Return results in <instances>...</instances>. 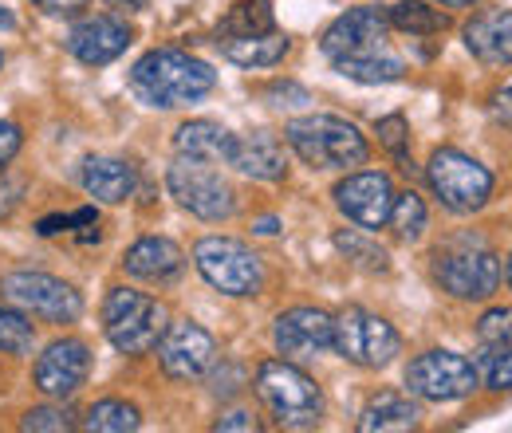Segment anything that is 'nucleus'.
<instances>
[{
  "mask_svg": "<svg viewBox=\"0 0 512 433\" xmlns=\"http://www.w3.org/2000/svg\"><path fill=\"white\" fill-rule=\"evenodd\" d=\"M331 339H335V319L320 308H292L284 311L272 327V343L284 359H316L323 351H331Z\"/></svg>",
  "mask_w": 512,
  "mask_h": 433,
  "instance_id": "nucleus-15",
  "label": "nucleus"
},
{
  "mask_svg": "<svg viewBox=\"0 0 512 433\" xmlns=\"http://www.w3.org/2000/svg\"><path fill=\"white\" fill-rule=\"evenodd\" d=\"M434 280L453 300H489L501 284V260L477 237H453L434 252Z\"/></svg>",
  "mask_w": 512,
  "mask_h": 433,
  "instance_id": "nucleus-4",
  "label": "nucleus"
},
{
  "mask_svg": "<svg viewBox=\"0 0 512 433\" xmlns=\"http://www.w3.org/2000/svg\"><path fill=\"white\" fill-rule=\"evenodd\" d=\"M485 378L493 390H512V347H485Z\"/></svg>",
  "mask_w": 512,
  "mask_h": 433,
  "instance_id": "nucleus-36",
  "label": "nucleus"
},
{
  "mask_svg": "<svg viewBox=\"0 0 512 433\" xmlns=\"http://www.w3.org/2000/svg\"><path fill=\"white\" fill-rule=\"evenodd\" d=\"M91 374V351L79 339H56L40 359H36V390L44 398H71Z\"/></svg>",
  "mask_w": 512,
  "mask_h": 433,
  "instance_id": "nucleus-16",
  "label": "nucleus"
},
{
  "mask_svg": "<svg viewBox=\"0 0 512 433\" xmlns=\"http://www.w3.org/2000/svg\"><path fill=\"white\" fill-rule=\"evenodd\" d=\"M67 52L87 67H103V63L119 60L130 48V24L119 16H83L71 32H67Z\"/></svg>",
  "mask_w": 512,
  "mask_h": 433,
  "instance_id": "nucleus-17",
  "label": "nucleus"
},
{
  "mask_svg": "<svg viewBox=\"0 0 512 433\" xmlns=\"http://www.w3.org/2000/svg\"><path fill=\"white\" fill-rule=\"evenodd\" d=\"M166 186L178 197V205L193 217H201V221H225L237 209L233 186L217 170H209V162H197V158L178 154V162L166 174Z\"/></svg>",
  "mask_w": 512,
  "mask_h": 433,
  "instance_id": "nucleus-10",
  "label": "nucleus"
},
{
  "mask_svg": "<svg viewBox=\"0 0 512 433\" xmlns=\"http://www.w3.org/2000/svg\"><path fill=\"white\" fill-rule=\"evenodd\" d=\"M217 430H241V433H253L260 430V422H256L249 410H233V414H225V418H217Z\"/></svg>",
  "mask_w": 512,
  "mask_h": 433,
  "instance_id": "nucleus-41",
  "label": "nucleus"
},
{
  "mask_svg": "<svg viewBox=\"0 0 512 433\" xmlns=\"http://www.w3.org/2000/svg\"><path fill=\"white\" fill-rule=\"evenodd\" d=\"M406 390L426 402H457L477 390V367L457 351H426L406 367Z\"/></svg>",
  "mask_w": 512,
  "mask_h": 433,
  "instance_id": "nucleus-11",
  "label": "nucleus"
},
{
  "mask_svg": "<svg viewBox=\"0 0 512 433\" xmlns=\"http://www.w3.org/2000/svg\"><path fill=\"white\" fill-rule=\"evenodd\" d=\"M375 130H379V142L398 158V166L410 174V126H406V119L402 115H386V119H379Z\"/></svg>",
  "mask_w": 512,
  "mask_h": 433,
  "instance_id": "nucleus-32",
  "label": "nucleus"
},
{
  "mask_svg": "<svg viewBox=\"0 0 512 433\" xmlns=\"http://www.w3.org/2000/svg\"><path fill=\"white\" fill-rule=\"evenodd\" d=\"M83 189L103 205H123L138 189V170L123 158H87L79 170Z\"/></svg>",
  "mask_w": 512,
  "mask_h": 433,
  "instance_id": "nucleus-20",
  "label": "nucleus"
},
{
  "mask_svg": "<svg viewBox=\"0 0 512 433\" xmlns=\"http://www.w3.org/2000/svg\"><path fill=\"white\" fill-rule=\"evenodd\" d=\"M335 205L347 221H355L359 229H383L390 221V205H394V186L386 174L375 170H363V174H351L335 186Z\"/></svg>",
  "mask_w": 512,
  "mask_h": 433,
  "instance_id": "nucleus-14",
  "label": "nucleus"
},
{
  "mask_svg": "<svg viewBox=\"0 0 512 433\" xmlns=\"http://www.w3.org/2000/svg\"><path fill=\"white\" fill-rule=\"evenodd\" d=\"M256 233H260V237H276V233H280V221H276V217H260V221H256Z\"/></svg>",
  "mask_w": 512,
  "mask_h": 433,
  "instance_id": "nucleus-44",
  "label": "nucleus"
},
{
  "mask_svg": "<svg viewBox=\"0 0 512 433\" xmlns=\"http://www.w3.org/2000/svg\"><path fill=\"white\" fill-rule=\"evenodd\" d=\"M390 225L402 241H418L426 233V201L406 189V193H394V205H390Z\"/></svg>",
  "mask_w": 512,
  "mask_h": 433,
  "instance_id": "nucleus-29",
  "label": "nucleus"
},
{
  "mask_svg": "<svg viewBox=\"0 0 512 433\" xmlns=\"http://www.w3.org/2000/svg\"><path fill=\"white\" fill-rule=\"evenodd\" d=\"M268 99H272L276 107H292L288 99H296V107H300V103H308V91L296 87V83H276V87H268Z\"/></svg>",
  "mask_w": 512,
  "mask_h": 433,
  "instance_id": "nucleus-40",
  "label": "nucleus"
},
{
  "mask_svg": "<svg viewBox=\"0 0 512 433\" xmlns=\"http://www.w3.org/2000/svg\"><path fill=\"white\" fill-rule=\"evenodd\" d=\"M438 4H446V8H469L473 0H438Z\"/></svg>",
  "mask_w": 512,
  "mask_h": 433,
  "instance_id": "nucleus-46",
  "label": "nucleus"
},
{
  "mask_svg": "<svg viewBox=\"0 0 512 433\" xmlns=\"http://www.w3.org/2000/svg\"><path fill=\"white\" fill-rule=\"evenodd\" d=\"M229 166H237L245 178H256V182H280L288 174V158H284L276 134H268V130H256V134L237 138Z\"/></svg>",
  "mask_w": 512,
  "mask_h": 433,
  "instance_id": "nucleus-19",
  "label": "nucleus"
},
{
  "mask_svg": "<svg viewBox=\"0 0 512 433\" xmlns=\"http://www.w3.org/2000/svg\"><path fill=\"white\" fill-rule=\"evenodd\" d=\"M142 426V418H138V410L130 406V402H119V398H103V402H95L91 410H87V418H83V430L91 433H130Z\"/></svg>",
  "mask_w": 512,
  "mask_h": 433,
  "instance_id": "nucleus-28",
  "label": "nucleus"
},
{
  "mask_svg": "<svg viewBox=\"0 0 512 433\" xmlns=\"http://www.w3.org/2000/svg\"><path fill=\"white\" fill-rule=\"evenodd\" d=\"M481 347H512V308H493L477 323Z\"/></svg>",
  "mask_w": 512,
  "mask_h": 433,
  "instance_id": "nucleus-33",
  "label": "nucleus"
},
{
  "mask_svg": "<svg viewBox=\"0 0 512 433\" xmlns=\"http://www.w3.org/2000/svg\"><path fill=\"white\" fill-rule=\"evenodd\" d=\"M182 248L166 237H142L127 248L123 256V268H127L134 280H150V284H162V280H174L182 272Z\"/></svg>",
  "mask_w": 512,
  "mask_h": 433,
  "instance_id": "nucleus-21",
  "label": "nucleus"
},
{
  "mask_svg": "<svg viewBox=\"0 0 512 433\" xmlns=\"http://www.w3.org/2000/svg\"><path fill=\"white\" fill-rule=\"evenodd\" d=\"M276 16H272V0H237L229 8V16L217 28V40L225 36H256V32H272Z\"/></svg>",
  "mask_w": 512,
  "mask_h": 433,
  "instance_id": "nucleus-25",
  "label": "nucleus"
},
{
  "mask_svg": "<svg viewBox=\"0 0 512 433\" xmlns=\"http://www.w3.org/2000/svg\"><path fill=\"white\" fill-rule=\"evenodd\" d=\"M115 4H138V0H115Z\"/></svg>",
  "mask_w": 512,
  "mask_h": 433,
  "instance_id": "nucleus-48",
  "label": "nucleus"
},
{
  "mask_svg": "<svg viewBox=\"0 0 512 433\" xmlns=\"http://www.w3.org/2000/svg\"><path fill=\"white\" fill-rule=\"evenodd\" d=\"M95 221H99V213H95V205H87V209H75V213L44 217V221L36 225V233H40V237H60V233H71V229H87V225H95Z\"/></svg>",
  "mask_w": 512,
  "mask_h": 433,
  "instance_id": "nucleus-35",
  "label": "nucleus"
},
{
  "mask_svg": "<svg viewBox=\"0 0 512 433\" xmlns=\"http://www.w3.org/2000/svg\"><path fill=\"white\" fill-rule=\"evenodd\" d=\"M335 248L347 252V260H355V264H363V268H371V272H386V268H390L386 248L375 245V241H367L363 233H335Z\"/></svg>",
  "mask_w": 512,
  "mask_h": 433,
  "instance_id": "nucleus-31",
  "label": "nucleus"
},
{
  "mask_svg": "<svg viewBox=\"0 0 512 433\" xmlns=\"http://www.w3.org/2000/svg\"><path fill=\"white\" fill-rule=\"evenodd\" d=\"M241 382H245V371L229 363V367H221V371L209 378V390H213L217 398H233V394L241 390Z\"/></svg>",
  "mask_w": 512,
  "mask_h": 433,
  "instance_id": "nucleus-37",
  "label": "nucleus"
},
{
  "mask_svg": "<svg viewBox=\"0 0 512 433\" xmlns=\"http://www.w3.org/2000/svg\"><path fill=\"white\" fill-rule=\"evenodd\" d=\"M0 296L12 308L32 311L48 323H75L83 315V296L48 272H28V268L8 272V276H0Z\"/></svg>",
  "mask_w": 512,
  "mask_h": 433,
  "instance_id": "nucleus-9",
  "label": "nucleus"
},
{
  "mask_svg": "<svg viewBox=\"0 0 512 433\" xmlns=\"http://www.w3.org/2000/svg\"><path fill=\"white\" fill-rule=\"evenodd\" d=\"M335 71L339 75H347V79H355V83H398L402 75H406V63L398 60V56H359V60H339L335 63Z\"/></svg>",
  "mask_w": 512,
  "mask_h": 433,
  "instance_id": "nucleus-27",
  "label": "nucleus"
},
{
  "mask_svg": "<svg viewBox=\"0 0 512 433\" xmlns=\"http://www.w3.org/2000/svg\"><path fill=\"white\" fill-rule=\"evenodd\" d=\"M386 36H390V16H386L383 8L359 4V8H347L339 20L327 24L320 48L331 63L359 60V56H379V52H386Z\"/></svg>",
  "mask_w": 512,
  "mask_h": 433,
  "instance_id": "nucleus-12",
  "label": "nucleus"
},
{
  "mask_svg": "<svg viewBox=\"0 0 512 433\" xmlns=\"http://www.w3.org/2000/svg\"><path fill=\"white\" fill-rule=\"evenodd\" d=\"M0 63H4V56H0Z\"/></svg>",
  "mask_w": 512,
  "mask_h": 433,
  "instance_id": "nucleus-49",
  "label": "nucleus"
},
{
  "mask_svg": "<svg viewBox=\"0 0 512 433\" xmlns=\"http://www.w3.org/2000/svg\"><path fill=\"white\" fill-rule=\"evenodd\" d=\"M509 288H512V256H509Z\"/></svg>",
  "mask_w": 512,
  "mask_h": 433,
  "instance_id": "nucleus-47",
  "label": "nucleus"
},
{
  "mask_svg": "<svg viewBox=\"0 0 512 433\" xmlns=\"http://www.w3.org/2000/svg\"><path fill=\"white\" fill-rule=\"evenodd\" d=\"M20 197H24V182H20V178H8V174L0 170V221L16 213Z\"/></svg>",
  "mask_w": 512,
  "mask_h": 433,
  "instance_id": "nucleus-38",
  "label": "nucleus"
},
{
  "mask_svg": "<svg viewBox=\"0 0 512 433\" xmlns=\"http://www.w3.org/2000/svg\"><path fill=\"white\" fill-rule=\"evenodd\" d=\"M233 146H237V134L225 130L221 123H209V119L182 123L174 134V150L182 158H197V162H229Z\"/></svg>",
  "mask_w": 512,
  "mask_h": 433,
  "instance_id": "nucleus-22",
  "label": "nucleus"
},
{
  "mask_svg": "<svg viewBox=\"0 0 512 433\" xmlns=\"http://www.w3.org/2000/svg\"><path fill=\"white\" fill-rule=\"evenodd\" d=\"M493 115L501 119V123H509L512 126V87H505L497 99H493Z\"/></svg>",
  "mask_w": 512,
  "mask_h": 433,
  "instance_id": "nucleus-43",
  "label": "nucleus"
},
{
  "mask_svg": "<svg viewBox=\"0 0 512 433\" xmlns=\"http://www.w3.org/2000/svg\"><path fill=\"white\" fill-rule=\"evenodd\" d=\"M426 182L449 213H477L493 193V174L477 158H469L453 146L434 150V158L426 166Z\"/></svg>",
  "mask_w": 512,
  "mask_h": 433,
  "instance_id": "nucleus-7",
  "label": "nucleus"
},
{
  "mask_svg": "<svg viewBox=\"0 0 512 433\" xmlns=\"http://www.w3.org/2000/svg\"><path fill=\"white\" fill-rule=\"evenodd\" d=\"M20 430H28V433H67V430H75V422H71V414H67V410H60V406H36V410H28V414H24Z\"/></svg>",
  "mask_w": 512,
  "mask_h": 433,
  "instance_id": "nucleus-34",
  "label": "nucleus"
},
{
  "mask_svg": "<svg viewBox=\"0 0 512 433\" xmlns=\"http://www.w3.org/2000/svg\"><path fill=\"white\" fill-rule=\"evenodd\" d=\"M20 142H24V138H20V126L0 123V170H4V166H8L16 154H20Z\"/></svg>",
  "mask_w": 512,
  "mask_h": 433,
  "instance_id": "nucleus-39",
  "label": "nucleus"
},
{
  "mask_svg": "<svg viewBox=\"0 0 512 433\" xmlns=\"http://www.w3.org/2000/svg\"><path fill=\"white\" fill-rule=\"evenodd\" d=\"M103 331L119 355H146L166 331V311L134 288H111L103 300Z\"/></svg>",
  "mask_w": 512,
  "mask_h": 433,
  "instance_id": "nucleus-5",
  "label": "nucleus"
},
{
  "mask_svg": "<svg viewBox=\"0 0 512 433\" xmlns=\"http://www.w3.org/2000/svg\"><path fill=\"white\" fill-rule=\"evenodd\" d=\"M288 146L316 170H351L363 166L371 146L367 138L339 115H308V119H292L284 126Z\"/></svg>",
  "mask_w": 512,
  "mask_h": 433,
  "instance_id": "nucleus-2",
  "label": "nucleus"
},
{
  "mask_svg": "<svg viewBox=\"0 0 512 433\" xmlns=\"http://www.w3.org/2000/svg\"><path fill=\"white\" fill-rule=\"evenodd\" d=\"M217 48L237 67H276L288 56L292 40L272 28V32H256V36H225V40H217Z\"/></svg>",
  "mask_w": 512,
  "mask_h": 433,
  "instance_id": "nucleus-23",
  "label": "nucleus"
},
{
  "mask_svg": "<svg viewBox=\"0 0 512 433\" xmlns=\"http://www.w3.org/2000/svg\"><path fill=\"white\" fill-rule=\"evenodd\" d=\"M256 394L288 430H312L323 418V390L316 378L292 367L288 359H268L256 367Z\"/></svg>",
  "mask_w": 512,
  "mask_h": 433,
  "instance_id": "nucleus-3",
  "label": "nucleus"
},
{
  "mask_svg": "<svg viewBox=\"0 0 512 433\" xmlns=\"http://www.w3.org/2000/svg\"><path fill=\"white\" fill-rule=\"evenodd\" d=\"M44 12H52V16H67V12H79V8H87V0H36Z\"/></svg>",
  "mask_w": 512,
  "mask_h": 433,
  "instance_id": "nucleus-42",
  "label": "nucleus"
},
{
  "mask_svg": "<svg viewBox=\"0 0 512 433\" xmlns=\"http://www.w3.org/2000/svg\"><path fill=\"white\" fill-rule=\"evenodd\" d=\"M197 272L205 276L209 288L225 292V296H256L264 288V264L245 241L233 237H205L193 248Z\"/></svg>",
  "mask_w": 512,
  "mask_h": 433,
  "instance_id": "nucleus-6",
  "label": "nucleus"
},
{
  "mask_svg": "<svg viewBox=\"0 0 512 433\" xmlns=\"http://www.w3.org/2000/svg\"><path fill=\"white\" fill-rule=\"evenodd\" d=\"M418 402L410 394L383 390L379 398L367 402V410L359 414V430L363 433H386V430H414L418 426Z\"/></svg>",
  "mask_w": 512,
  "mask_h": 433,
  "instance_id": "nucleus-24",
  "label": "nucleus"
},
{
  "mask_svg": "<svg viewBox=\"0 0 512 433\" xmlns=\"http://www.w3.org/2000/svg\"><path fill=\"white\" fill-rule=\"evenodd\" d=\"M12 28H16V16L8 4H0V32H12Z\"/></svg>",
  "mask_w": 512,
  "mask_h": 433,
  "instance_id": "nucleus-45",
  "label": "nucleus"
},
{
  "mask_svg": "<svg viewBox=\"0 0 512 433\" xmlns=\"http://www.w3.org/2000/svg\"><path fill=\"white\" fill-rule=\"evenodd\" d=\"M331 347L355 363V367H367V371H383L394 363V355L402 351V339L398 331L386 323L383 315L363 308H347L339 319H335V339Z\"/></svg>",
  "mask_w": 512,
  "mask_h": 433,
  "instance_id": "nucleus-8",
  "label": "nucleus"
},
{
  "mask_svg": "<svg viewBox=\"0 0 512 433\" xmlns=\"http://www.w3.org/2000/svg\"><path fill=\"white\" fill-rule=\"evenodd\" d=\"M217 83V71L205 60L178 48H154L130 67V87L146 107L174 111L205 99Z\"/></svg>",
  "mask_w": 512,
  "mask_h": 433,
  "instance_id": "nucleus-1",
  "label": "nucleus"
},
{
  "mask_svg": "<svg viewBox=\"0 0 512 433\" xmlns=\"http://www.w3.org/2000/svg\"><path fill=\"white\" fill-rule=\"evenodd\" d=\"M446 24V16L422 0H398L390 8V28H402L410 36H438V32H446Z\"/></svg>",
  "mask_w": 512,
  "mask_h": 433,
  "instance_id": "nucleus-26",
  "label": "nucleus"
},
{
  "mask_svg": "<svg viewBox=\"0 0 512 433\" xmlns=\"http://www.w3.org/2000/svg\"><path fill=\"white\" fill-rule=\"evenodd\" d=\"M465 48L469 56L489 67L512 63V12L509 8H485L465 24Z\"/></svg>",
  "mask_w": 512,
  "mask_h": 433,
  "instance_id": "nucleus-18",
  "label": "nucleus"
},
{
  "mask_svg": "<svg viewBox=\"0 0 512 433\" xmlns=\"http://www.w3.org/2000/svg\"><path fill=\"white\" fill-rule=\"evenodd\" d=\"M158 363L162 371L178 382H193L201 374L213 371L217 363V343L205 327H197L190 319H178V323H166L162 339H158Z\"/></svg>",
  "mask_w": 512,
  "mask_h": 433,
  "instance_id": "nucleus-13",
  "label": "nucleus"
},
{
  "mask_svg": "<svg viewBox=\"0 0 512 433\" xmlns=\"http://www.w3.org/2000/svg\"><path fill=\"white\" fill-rule=\"evenodd\" d=\"M32 339H36V331H32L28 315L0 304V355H28Z\"/></svg>",
  "mask_w": 512,
  "mask_h": 433,
  "instance_id": "nucleus-30",
  "label": "nucleus"
}]
</instances>
